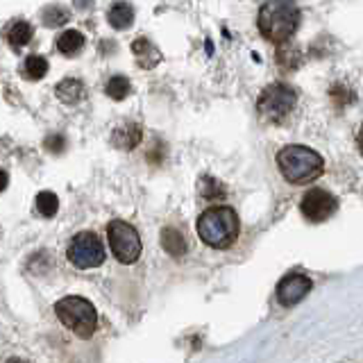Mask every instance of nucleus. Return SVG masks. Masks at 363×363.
<instances>
[{
    "mask_svg": "<svg viewBox=\"0 0 363 363\" xmlns=\"http://www.w3.org/2000/svg\"><path fill=\"white\" fill-rule=\"evenodd\" d=\"M259 32L270 44H286L300 25V9L291 0H268L259 9Z\"/></svg>",
    "mask_w": 363,
    "mask_h": 363,
    "instance_id": "obj_1",
    "label": "nucleus"
},
{
    "mask_svg": "<svg viewBox=\"0 0 363 363\" xmlns=\"http://www.w3.org/2000/svg\"><path fill=\"white\" fill-rule=\"evenodd\" d=\"M277 166L286 182L291 184H309L323 175L325 162L316 150L307 145H286L277 153Z\"/></svg>",
    "mask_w": 363,
    "mask_h": 363,
    "instance_id": "obj_2",
    "label": "nucleus"
},
{
    "mask_svg": "<svg viewBox=\"0 0 363 363\" xmlns=\"http://www.w3.org/2000/svg\"><path fill=\"white\" fill-rule=\"evenodd\" d=\"M198 237L209 248L225 250L239 237V216L232 207H211L198 218Z\"/></svg>",
    "mask_w": 363,
    "mask_h": 363,
    "instance_id": "obj_3",
    "label": "nucleus"
},
{
    "mask_svg": "<svg viewBox=\"0 0 363 363\" xmlns=\"http://www.w3.org/2000/svg\"><path fill=\"white\" fill-rule=\"evenodd\" d=\"M57 318L61 320L69 329H73L80 338H91L95 327H98V314L95 307L78 295H69L55 304Z\"/></svg>",
    "mask_w": 363,
    "mask_h": 363,
    "instance_id": "obj_4",
    "label": "nucleus"
},
{
    "mask_svg": "<svg viewBox=\"0 0 363 363\" xmlns=\"http://www.w3.org/2000/svg\"><path fill=\"white\" fill-rule=\"evenodd\" d=\"M69 261L80 270H91L105 263V245L98 234L93 232H80L71 239L66 250Z\"/></svg>",
    "mask_w": 363,
    "mask_h": 363,
    "instance_id": "obj_5",
    "label": "nucleus"
},
{
    "mask_svg": "<svg viewBox=\"0 0 363 363\" xmlns=\"http://www.w3.org/2000/svg\"><path fill=\"white\" fill-rule=\"evenodd\" d=\"M295 102H297V93L293 87H288V84H270V87H266L261 91L257 100V109L266 121L280 123L293 112Z\"/></svg>",
    "mask_w": 363,
    "mask_h": 363,
    "instance_id": "obj_6",
    "label": "nucleus"
},
{
    "mask_svg": "<svg viewBox=\"0 0 363 363\" xmlns=\"http://www.w3.org/2000/svg\"><path fill=\"white\" fill-rule=\"evenodd\" d=\"M107 241H109V248L114 252V257L121 263H134L141 257V239H138V232L125 220H112L107 225Z\"/></svg>",
    "mask_w": 363,
    "mask_h": 363,
    "instance_id": "obj_7",
    "label": "nucleus"
},
{
    "mask_svg": "<svg viewBox=\"0 0 363 363\" xmlns=\"http://www.w3.org/2000/svg\"><path fill=\"white\" fill-rule=\"evenodd\" d=\"M338 207V202L332 194H327L323 189H311L309 194H304L300 202V211L307 220L311 222H323L329 216H334V211Z\"/></svg>",
    "mask_w": 363,
    "mask_h": 363,
    "instance_id": "obj_8",
    "label": "nucleus"
},
{
    "mask_svg": "<svg viewBox=\"0 0 363 363\" xmlns=\"http://www.w3.org/2000/svg\"><path fill=\"white\" fill-rule=\"evenodd\" d=\"M311 286L314 284L307 275H297V273L286 275L280 282V286H277V300L284 307H293L300 300H304L307 293L311 291Z\"/></svg>",
    "mask_w": 363,
    "mask_h": 363,
    "instance_id": "obj_9",
    "label": "nucleus"
},
{
    "mask_svg": "<svg viewBox=\"0 0 363 363\" xmlns=\"http://www.w3.org/2000/svg\"><path fill=\"white\" fill-rule=\"evenodd\" d=\"M143 138V130L138 127V123H121L116 130L112 132V143L116 148H121V150H132V148L138 145V141Z\"/></svg>",
    "mask_w": 363,
    "mask_h": 363,
    "instance_id": "obj_10",
    "label": "nucleus"
},
{
    "mask_svg": "<svg viewBox=\"0 0 363 363\" xmlns=\"http://www.w3.org/2000/svg\"><path fill=\"white\" fill-rule=\"evenodd\" d=\"M32 37H35V30H32V25L28 23V20H14V23L5 30V39H7V44L12 50L25 48L32 41Z\"/></svg>",
    "mask_w": 363,
    "mask_h": 363,
    "instance_id": "obj_11",
    "label": "nucleus"
},
{
    "mask_svg": "<svg viewBox=\"0 0 363 363\" xmlns=\"http://www.w3.org/2000/svg\"><path fill=\"white\" fill-rule=\"evenodd\" d=\"M107 20L114 30H127L134 23V7L125 0H116L107 12Z\"/></svg>",
    "mask_w": 363,
    "mask_h": 363,
    "instance_id": "obj_12",
    "label": "nucleus"
},
{
    "mask_svg": "<svg viewBox=\"0 0 363 363\" xmlns=\"http://www.w3.org/2000/svg\"><path fill=\"white\" fill-rule=\"evenodd\" d=\"M84 35L80 30H64L61 35L57 37V41H55V46H57V50L61 52L64 57H76L78 52L84 48Z\"/></svg>",
    "mask_w": 363,
    "mask_h": 363,
    "instance_id": "obj_13",
    "label": "nucleus"
},
{
    "mask_svg": "<svg viewBox=\"0 0 363 363\" xmlns=\"http://www.w3.org/2000/svg\"><path fill=\"white\" fill-rule=\"evenodd\" d=\"M132 52L136 61L141 64L143 69H155L159 61H162V55H159V50L150 44L148 39H136L132 44Z\"/></svg>",
    "mask_w": 363,
    "mask_h": 363,
    "instance_id": "obj_14",
    "label": "nucleus"
},
{
    "mask_svg": "<svg viewBox=\"0 0 363 363\" xmlns=\"http://www.w3.org/2000/svg\"><path fill=\"white\" fill-rule=\"evenodd\" d=\"M20 73H23V78L30 80V82L41 80L48 73V61H46V57H41V55H30V57H25V61L20 64Z\"/></svg>",
    "mask_w": 363,
    "mask_h": 363,
    "instance_id": "obj_15",
    "label": "nucleus"
},
{
    "mask_svg": "<svg viewBox=\"0 0 363 363\" xmlns=\"http://www.w3.org/2000/svg\"><path fill=\"white\" fill-rule=\"evenodd\" d=\"M57 98L66 105H76L84 98V87L80 80H61L57 84Z\"/></svg>",
    "mask_w": 363,
    "mask_h": 363,
    "instance_id": "obj_16",
    "label": "nucleus"
},
{
    "mask_svg": "<svg viewBox=\"0 0 363 363\" xmlns=\"http://www.w3.org/2000/svg\"><path fill=\"white\" fill-rule=\"evenodd\" d=\"M162 245L164 250L170 254V257H182L186 252V241L182 237V232L173 230V227H166L162 232Z\"/></svg>",
    "mask_w": 363,
    "mask_h": 363,
    "instance_id": "obj_17",
    "label": "nucleus"
},
{
    "mask_svg": "<svg viewBox=\"0 0 363 363\" xmlns=\"http://www.w3.org/2000/svg\"><path fill=\"white\" fill-rule=\"evenodd\" d=\"M130 80H127L125 76H114V78H109L107 80V84H105V93L109 95L112 100H123V98H127V95H130Z\"/></svg>",
    "mask_w": 363,
    "mask_h": 363,
    "instance_id": "obj_18",
    "label": "nucleus"
},
{
    "mask_svg": "<svg viewBox=\"0 0 363 363\" xmlns=\"http://www.w3.org/2000/svg\"><path fill=\"white\" fill-rule=\"evenodd\" d=\"M59 209V200L52 191H41L37 196V211L41 213L44 218H52Z\"/></svg>",
    "mask_w": 363,
    "mask_h": 363,
    "instance_id": "obj_19",
    "label": "nucleus"
},
{
    "mask_svg": "<svg viewBox=\"0 0 363 363\" xmlns=\"http://www.w3.org/2000/svg\"><path fill=\"white\" fill-rule=\"evenodd\" d=\"M69 16H71L69 9L61 7V5H50V7L44 9V23L48 28H59V25H64L69 20Z\"/></svg>",
    "mask_w": 363,
    "mask_h": 363,
    "instance_id": "obj_20",
    "label": "nucleus"
},
{
    "mask_svg": "<svg viewBox=\"0 0 363 363\" xmlns=\"http://www.w3.org/2000/svg\"><path fill=\"white\" fill-rule=\"evenodd\" d=\"M64 148H66V138H64L61 134H52L46 138V150L52 153V155H61Z\"/></svg>",
    "mask_w": 363,
    "mask_h": 363,
    "instance_id": "obj_21",
    "label": "nucleus"
},
{
    "mask_svg": "<svg viewBox=\"0 0 363 363\" xmlns=\"http://www.w3.org/2000/svg\"><path fill=\"white\" fill-rule=\"evenodd\" d=\"M7 184H9V175H7V170L0 168V194H3V191L7 189Z\"/></svg>",
    "mask_w": 363,
    "mask_h": 363,
    "instance_id": "obj_22",
    "label": "nucleus"
},
{
    "mask_svg": "<svg viewBox=\"0 0 363 363\" xmlns=\"http://www.w3.org/2000/svg\"><path fill=\"white\" fill-rule=\"evenodd\" d=\"M73 5H76L78 9H87L93 5V0H73Z\"/></svg>",
    "mask_w": 363,
    "mask_h": 363,
    "instance_id": "obj_23",
    "label": "nucleus"
},
{
    "mask_svg": "<svg viewBox=\"0 0 363 363\" xmlns=\"http://www.w3.org/2000/svg\"><path fill=\"white\" fill-rule=\"evenodd\" d=\"M359 148H361V153H363V127L359 130Z\"/></svg>",
    "mask_w": 363,
    "mask_h": 363,
    "instance_id": "obj_24",
    "label": "nucleus"
},
{
    "mask_svg": "<svg viewBox=\"0 0 363 363\" xmlns=\"http://www.w3.org/2000/svg\"><path fill=\"white\" fill-rule=\"evenodd\" d=\"M7 363H28V361H23V359H9Z\"/></svg>",
    "mask_w": 363,
    "mask_h": 363,
    "instance_id": "obj_25",
    "label": "nucleus"
}]
</instances>
